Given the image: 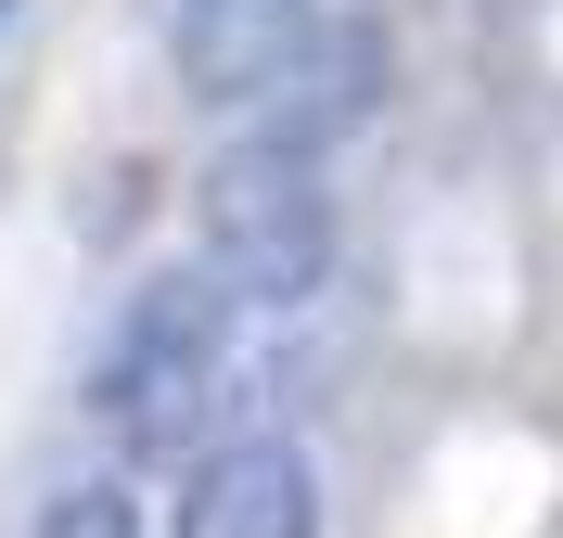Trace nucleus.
<instances>
[{"label": "nucleus", "instance_id": "f257e3e1", "mask_svg": "<svg viewBox=\"0 0 563 538\" xmlns=\"http://www.w3.org/2000/svg\"><path fill=\"white\" fill-rule=\"evenodd\" d=\"M231 308H244V295L218 283L206 256H192V270H154V283L115 308L103 359H90V410H103L115 449H179V424L206 410L218 359H231Z\"/></svg>", "mask_w": 563, "mask_h": 538}, {"label": "nucleus", "instance_id": "f03ea898", "mask_svg": "<svg viewBox=\"0 0 563 538\" xmlns=\"http://www.w3.org/2000/svg\"><path fill=\"white\" fill-rule=\"evenodd\" d=\"M192 231H206V270L244 308H308L320 270H333V193H320V154L308 142H231L192 193Z\"/></svg>", "mask_w": 563, "mask_h": 538}, {"label": "nucleus", "instance_id": "7ed1b4c3", "mask_svg": "<svg viewBox=\"0 0 563 538\" xmlns=\"http://www.w3.org/2000/svg\"><path fill=\"white\" fill-rule=\"evenodd\" d=\"M320 26H333L320 0H179L167 52L192 103H282V77L320 52Z\"/></svg>", "mask_w": 563, "mask_h": 538}, {"label": "nucleus", "instance_id": "20e7f679", "mask_svg": "<svg viewBox=\"0 0 563 538\" xmlns=\"http://www.w3.org/2000/svg\"><path fill=\"white\" fill-rule=\"evenodd\" d=\"M179 538H320V474L295 436H231L179 474Z\"/></svg>", "mask_w": 563, "mask_h": 538}, {"label": "nucleus", "instance_id": "39448f33", "mask_svg": "<svg viewBox=\"0 0 563 538\" xmlns=\"http://www.w3.org/2000/svg\"><path fill=\"white\" fill-rule=\"evenodd\" d=\"M372 90H385V39H372V26H320V52L282 77V103H269V142L333 154L358 116H372Z\"/></svg>", "mask_w": 563, "mask_h": 538}, {"label": "nucleus", "instance_id": "423d86ee", "mask_svg": "<svg viewBox=\"0 0 563 538\" xmlns=\"http://www.w3.org/2000/svg\"><path fill=\"white\" fill-rule=\"evenodd\" d=\"M38 538H141V501L115 487V474H90V487H65V501H38Z\"/></svg>", "mask_w": 563, "mask_h": 538}, {"label": "nucleus", "instance_id": "0eeeda50", "mask_svg": "<svg viewBox=\"0 0 563 538\" xmlns=\"http://www.w3.org/2000/svg\"><path fill=\"white\" fill-rule=\"evenodd\" d=\"M0 26H13V0H0Z\"/></svg>", "mask_w": 563, "mask_h": 538}]
</instances>
